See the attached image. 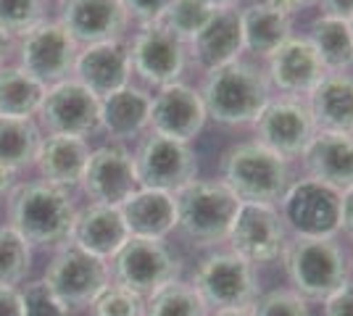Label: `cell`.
I'll list each match as a JSON object with an SVG mask.
<instances>
[{
	"instance_id": "6da1fadb",
	"label": "cell",
	"mask_w": 353,
	"mask_h": 316,
	"mask_svg": "<svg viewBox=\"0 0 353 316\" xmlns=\"http://www.w3.org/2000/svg\"><path fill=\"white\" fill-rule=\"evenodd\" d=\"M203 74L198 92L206 105V116L221 127H253L274 98L264 63L259 61L240 59Z\"/></svg>"
},
{
	"instance_id": "7a4b0ae2",
	"label": "cell",
	"mask_w": 353,
	"mask_h": 316,
	"mask_svg": "<svg viewBox=\"0 0 353 316\" xmlns=\"http://www.w3.org/2000/svg\"><path fill=\"white\" fill-rule=\"evenodd\" d=\"M240 203H272L277 206L293 185L290 161L261 145L259 140L237 143L221 156L219 177Z\"/></svg>"
},
{
	"instance_id": "3957f363",
	"label": "cell",
	"mask_w": 353,
	"mask_h": 316,
	"mask_svg": "<svg viewBox=\"0 0 353 316\" xmlns=\"http://www.w3.org/2000/svg\"><path fill=\"white\" fill-rule=\"evenodd\" d=\"M285 274L306 301L322 303L351 280L348 253L338 238H293L282 251Z\"/></svg>"
},
{
	"instance_id": "277c9868",
	"label": "cell",
	"mask_w": 353,
	"mask_h": 316,
	"mask_svg": "<svg viewBox=\"0 0 353 316\" xmlns=\"http://www.w3.org/2000/svg\"><path fill=\"white\" fill-rule=\"evenodd\" d=\"M176 200V229L198 248H214L230 238L240 209L237 196L221 180H192Z\"/></svg>"
},
{
	"instance_id": "5b68a950",
	"label": "cell",
	"mask_w": 353,
	"mask_h": 316,
	"mask_svg": "<svg viewBox=\"0 0 353 316\" xmlns=\"http://www.w3.org/2000/svg\"><path fill=\"white\" fill-rule=\"evenodd\" d=\"M8 216L11 227L30 245H61L72 238L77 211L63 190L30 182L11 196Z\"/></svg>"
},
{
	"instance_id": "8992f818",
	"label": "cell",
	"mask_w": 353,
	"mask_h": 316,
	"mask_svg": "<svg viewBox=\"0 0 353 316\" xmlns=\"http://www.w3.org/2000/svg\"><path fill=\"white\" fill-rule=\"evenodd\" d=\"M108 271L114 274L119 287H127L140 298H148L163 285L174 282L182 271V264L166 240L130 238L111 258Z\"/></svg>"
},
{
	"instance_id": "52a82bcc",
	"label": "cell",
	"mask_w": 353,
	"mask_h": 316,
	"mask_svg": "<svg viewBox=\"0 0 353 316\" xmlns=\"http://www.w3.org/2000/svg\"><path fill=\"white\" fill-rule=\"evenodd\" d=\"M192 285L208 308H243L250 306L259 293L256 266L232 251L208 253L192 274Z\"/></svg>"
},
{
	"instance_id": "ba28073f",
	"label": "cell",
	"mask_w": 353,
	"mask_h": 316,
	"mask_svg": "<svg viewBox=\"0 0 353 316\" xmlns=\"http://www.w3.org/2000/svg\"><path fill=\"white\" fill-rule=\"evenodd\" d=\"M288 232L295 238H338L340 193L316 180H293L277 203Z\"/></svg>"
},
{
	"instance_id": "9c48e42d",
	"label": "cell",
	"mask_w": 353,
	"mask_h": 316,
	"mask_svg": "<svg viewBox=\"0 0 353 316\" xmlns=\"http://www.w3.org/2000/svg\"><path fill=\"white\" fill-rule=\"evenodd\" d=\"M134 171L140 187L174 196L185 185L198 180V153L192 143L150 132L134 153Z\"/></svg>"
},
{
	"instance_id": "30bf717a",
	"label": "cell",
	"mask_w": 353,
	"mask_h": 316,
	"mask_svg": "<svg viewBox=\"0 0 353 316\" xmlns=\"http://www.w3.org/2000/svg\"><path fill=\"white\" fill-rule=\"evenodd\" d=\"M108 264L74 242L63 245L45 271V285L66 308H85L108 287Z\"/></svg>"
},
{
	"instance_id": "8fae6325",
	"label": "cell",
	"mask_w": 353,
	"mask_h": 316,
	"mask_svg": "<svg viewBox=\"0 0 353 316\" xmlns=\"http://www.w3.org/2000/svg\"><path fill=\"white\" fill-rule=\"evenodd\" d=\"M227 242L232 253L253 266L280 258L288 245V227L280 209L272 203H240Z\"/></svg>"
},
{
	"instance_id": "7c38bea8",
	"label": "cell",
	"mask_w": 353,
	"mask_h": 316,
	"mask_svg": "<svg viewBox=\"0 0 353 316\" xmlns=\"http://www.w3.org/2000/svg\"><path fill=\"white\" fill-rule=\"evenodd\" d=\"M253 132H256L253 140H259L261 145L293 161V158H301V153L309 148V143L319 129L314 124L306 101L274 95L261 111V116L256 119Z\"/></svg>"
},
{
	"instance_id": "4fadbf2b",
	"label": "cell",
	"mask_w": 353,
	"mask_h": 316,
	"mask_svg": "<svg viewBox=\"0 0 353 316\" xmlns=\"http://www.w3.org/2000/svg\"><path fill=\"white\" fill-rule=\"evenodd\" d=\"M130 50L132 72L145 85L166 87L182 82V72L188 63V45L176 40L163 24H148L134 34Z\"/></svg>"
},
{
	"instance_id": "5bb4252c",
	"label": "cell",
	"mask_w": 353,
	"mask_h": 316,
	"mask_svg": "<svg viewBox=\"0 0 353 316\" xmlns=\"http://www.w3.org/2000/svg\"><path fill=\"white\" fill-rule=\"evenodd\" d=\"M21 69L34 76L40 85H59L74 72L77 61V43L59 21H43L21 40Z\"/></svg>"
},
{
	"instance_id": "9a60e30c",
	"label": "cell",
	"mask_w": 353,
	"mask_h": 316,
	"mask_svg": "<svg viewBox=\"0 0 353 316\" xmlns=\"http://www.w3.org/2000/svg\"><path fill=\"white\" fill-rule=\"evenodd\" d=\"M37 114L50 135L85 137L101 127V98L77 79H66L45 90Z\"/></svg>"
},
{
	"instance_id": "2e32d148",
	"label": "cell",
	"mask_w": 353,
	"mask_h": 316,
	"mask_svg": "<svg viewBox=\"0 0 353 316\" xmlns=\"http://www.w3.org/2000/svg\"><path fill=\"white\" fill-rule=\"evenodd\" d=\"M206 105L201 92L185 85L174 82L166 85L156 95H150V132L182 143H192L206 127Z\"/></svg>"
},
{
	"instance_id": "e0dca14e",
	"label": "cell",
	"mask_w": 353,
	"mask_h": 316,
	"mask_svg": "<svg viewBox=\"0 0 353 316\" xmlns=\"http://www.w3.org/2000/svg\"><path fill=\"white\" fill-rule=\"evenodd\" d=\"M264 72L272 85V92L285 98H301V101H306L309 92L327 74L306 34H293L290 40H285L264 61Z\"/></svg>"
},
{
	"instance_id": "ac0fdd59",
	"label": "cell",
	"mask_w": 353,
	"mask_h": 316,
	"mask_svg": "<svg viewBox=\"0 0 353 316\" xmlns=\"http://www.w3.org/2000/svg\"><path fill=\"white\" fill-rule=\"evenodd\" d=\"M82 187L88 190L92 203L119 209L140 187L137 171H134V156L121 143H111L98 151H90Z\"/></svg>"
},
{
	"instance_id": "d6986e66",
	"label": "cell",
	"mask_w": 353,
	"mask_h": 316,
	"mask_svg": "<svg viewBox=\"0 0 353 316\" xmlns=\"http://www.w3.org/2000/svg\"><path fill=\"white\" fill-rule=\"evenodd\" d=\"M59 24L77 45L88 48L121 40L130 16L121 0H63Z\"/></svg>"
},
{
	"instance_id": "ffe728a7",
	"label": "cell",
	"mask_w": 353,
	"mask_h": 316,
	"mask_svg": "<svg viewBox=\"0 0 353 316\" xmlns=\"http://www.w3.org/2000/svg\"><path fill=\"white\" fill-rule=\"evenodd\" d=\"M74 72L79 85H85L95 98L103 101L105 95L130 85L132 76L130 50L121 40L82 48L74 61Z\"/></svg>"
},
{
	"instance_id": "44dd1931",
	"label": "cell",
	"mask_w": 353,
	"mask_h": 316,
	"mask_svg": "<svg viewBox=\"0 0 353 316\" xmlns=\"http://www.w3.org/2000/svg\"><path fill=\"white\" fill-rule=\"evenodd\" d=\"M301 164L309 180L335 187L338 193L348 190L353 187V135L316 132L301 153Z\"/></svg>"
},
{
	"instance_id": "7402d4cb",
	"label": "cell",
	"mask_w": 353,
	"mask_h": 316,
	"mask_svg": "<svg viewBox=\"0 0 353 316\" xmlns=\"http://www.w3.org/2000/svg\"><path fill=\"white\" fill-rule=\"evenodd\" d=\"M130 240L127 224L117 206L90 203L88 209L77 211L72 227V242L88 251L95 258H114L119 248Z\"/></svg>"
},
{
	"instance_id": "603a6c76",
	"label": "cell",
	"mask_w": 353,
	"mask_h": 316,
	"mask_svg": "<svg viewBox=\"0 0 353 316\" xmlns=\"http://www.w3.org/2000/svg\"><path fill=\"white\" fill-rule=\"evenodd\" d=\"M188 48H190V56L195 59V63L203 72L245 59L237 8H216V14L211 16V21L203 27V32Z\"/></svg>"
},
{
	"instance_id": "cb8c5ba5",
	"label": "cell",
	"mask_w": 353,
	"mask_h": 316,
	"mask_svg": "<svg viewBox=\"0 0 353 316\" xmlns=\"http://www.w3.org/2000/svg\"><path fill=\"white\" fill-rule=\"evenodd\" d=\"M90 161V145L85 137L50 135L43 140L34 164L43 174L45 185L59 190H74L85 180V169Z\"/></svg>"
},
{
	"instance_id": "d4e9b609",
	"label": "cell",
	"mask_w": 353,
	"mask_h": 316,
	"mask_svg": "<svg viewBox=\"0 0 353 316\" xmlns=\"http://www.w3.org/2000/svg\"><path fill=\"white\" fill-rule=\"evenodd\" d=\"M119 211H121L130 238L163 240L172 229H176V200L172 193L137 187L119 206Z\"/></svg>"
},
{
	"instance_id": "484cf974",
	"label": "cell",
	"mask_w": 353,
	"mask_h": 316,
	"mask_svg": "<svg viewBox=\"0 0 353 316\" xmlns=\"http://www.w3.org/2000/svg\"><path fill=\"white\" fill-rule=\"evenodd\" d=\"M319 132L353 135V74H324L306 98Z\"/></svg>"
},
{
	"instance_id": "4316f807",
	"label": "cell",
	"mask_w": 353,
	"mask_h": 316,
	"mask_svg": "<svg viewBox=\"0 0 353 316\" xmlns=\"http://www.w3.org/2000/svg\"><path fill=\"white\" fill-rule=\"evenodd\" d=\"M237 16H240L245 56H253L259 63H264L285 40H290L295 34L293 19L269 8L264 0H256V3L237 8Z\"/></svg>"
},
{
	"instance_id": "83f0119b",
	"label": "cell",
	"mask_w": 353,
	"mask_h": 316,
	"mask_svg": "<svg viewBox=\"0 0 353 316\" xmlns=\"http://www.w3.org/2000/svg\"><path fill=\"white\" fill-rule=\"evenodd\" d=\"M150 124V92L127 85L101 101V127L117 143L140 137Z\"/></svg>"
},
{
	"instance_id": "f1b7e54d",
	"label": "cell",
	"mask_w": 353,
	"mask_h": 316,
	"mask_svg": "<svg viewBox=\"0 0 353 316\" xmlns=\"http://www.w3.org/2000/svg\"><path fill=\"white\" fill-rule=\"evenodd\" d=\"M306 40L311 43L327 74H345L353 69V30L351 21L319 14L309 24Z\"/></svg>"
},
{
	"instance_id": "f546056e",
	"label": "cell",
	"mask_w": 353,
	"mask_h": 316,
	"mask_svg": "<svg viewBox=\"0 0 353 316\" xmlns=\"http://www.w3.org/2000/svg\"><path fill=\"white\" fill-rule=\"evenodd\" d=\"M45 90L48 87L24 69H0V116L32 119V114L40 111Z\"/></svg>"
},
{
	"instance_id": "4dcf8cb0",
	"label": "cell",
	"mask_w": 353,
	"mask_h": 316,
	"mask_svg": "<svg viewBox=\"0 0 353 316\" xmlns=\"http://www.w3.org/2000/svg\"><path fill=\"white\" fill-rule=\"evenodd\" d=\"M40 145H43V137L32 119L0 116V166L19 171L24 166L34 164Z\"/></svg>"
},
{
	"instance_id": "1f68e13d",
	"label": "cell",
	"mask_w": 353,
	"mask_h": 316,
	"mask_svg": "<svg viewBox=\"0 0 353 316\" xmlns=\"http://www.w3.org/2000/svg\"><path fill=\"white\" fill-rule=\"evenodd\" d=\"M143 316H208V306L192 282L174 280L148 295Z\"/></svg>"
},
{
	"instance_id": "d6a6232c",
	"label": "cell",
	"mask_w": 353,
	"mask_h": 316,
	"mask_svg": "<svg viewBox=\"0 0 353 316\" xmlns=\"http://www.w3.org/2000/svg\"><path fill=\"white\" fill-rule=\"evenodd\" d=\"M214 14H216V8L208 0H172V6L166 8V14L159 24H163L176 40L190 45L192 40L203 32V27L211 21Z\"/></svg>"
},
{
	"instance_id": "836d02e7",
	"label": "cell",
	"mask_w": 353,
	"mask_h": 316,
	"mask_svg": "<svg viewBox=\"0 0 353 316\" xmlns=\"http://www.w3.org/2000/svg\"><path fill=\"white\" fill-rule=\"evenodd\" d=\"M32 251L14 227H0V287H16L30 271Z\"/></svg>"
},
{
	"instance_id": "e575fe53",
	"label": "cell",
	"mask_w": 353,
	"mask_h": 316,
	"mask_svg": "<svg viewBox=\"0 0 353 316\" xmlns=\"http://www.w3.org/2000/svg\"><path fill=\"white\" fill-rule=\"evenodd\" d=\"M250 316H311L309 301L290 287H277L250 303Z\"/></svg>"
},
{
	"instance_id": "d590c367",
	"label": "cell",
	"mask_w": 353,
	"mask_h": 316,
	"mask_svg": "<svg viewBox=\"0 0 353 316\" xmlns=\"http://www.w3.org/2000/svg\"><path fill=\"white\" fill-rule=\"evenodd\" d=\"M45 0H0V27L8 34H27L43 24Z\"/></svg>"
},
{
	"instance_id": "8d00e7d4",
	"label": "cell",
	"mask_w": 353,
	"mask_h": 316,
	"mask_svg": "<svg viewBox=\"0 0 353 316\" xmlns=\"http://www.w3.org/2000/svg\"><path fill=\"white\" fill-rule=\"evenodd\" d=\"M95 316H143L145 314V298L127 287L108 285L92 303Z\"/></svg>"
},
{
	"instance_id": "74e56055",
	"label": "cell",
	"mask_w": 353,
	"mask_h": 316,
	"mask_svg": "<svg viewBox=\"0 0 353 316\" xmlns=\"http://www.w3.org/2000/svg\"><path fill=\"white\" fill-rule=\"evenodd\" d=\"M21 316H69V308L48 290L45 282H32L21 293Z\"/></svg>"
},
{
	"instance_id": "f35d334b",
	"label": "cell",
	"mask_w": 353,
	"mask_h": 316,
	"mask_svg": "<svg viewBox=\"0 0 353 316\" xmlns=\"http://www.w3.org/2000/svg\"><path fill=\"white\" fill-rule=\"evenodd\" d=\"M121 3L127 8V16L140 21V27L159 24L166 14V8L172 6V0H121Z\"/></svg>"
},
{
	"instance_id": "ab89813d",
	"label": "cell",
	"mask_w": 353,
	"mask_h": 316,
	"mask_svg": "<svg viewBox=\"0 0 353 316\" xmlns=\"http://www.w3.org/2000/svg\"><path fill=\"white\" fill-rule=\"evenodd\" d=\"M322 316H353V280L322 301Z\"/></svg>"
},
{
	"instance_id": "60d3db41",
	"label": "cell",
	"mask_w": 353,
	"mask_h": 316,
	"mask_svg": "<svg viewBox=\"0 0 353 316\" xmlns=\"http://www.w3.org/2000/svg\"><path fill=\"white\" fill-rule=\"evenodd\" d=\"M316 8L324 16H335V19H353V0H316Z\"/></svg>"
},
{
	"instance_id": "b9f144b4",
	"label": "cell",
	"mask_w": 353,
	"mask_h": 316,
	"mask_svg": "<svg viewBox=\"0 0 353 316\" xmlns=\"http://www.w3.org/2000/svg\"><path fill=\"white\" fill-rule=\"evenodd\" d=\"M269 8H274V11H280L282 16H288V19H293L298 16L301 11H306V8H314L316 6V0H264Z\"/></svg>"
},
{
	"instance_id": "7bdbcfd3",
	"label": "cell",
	"mask_w": 353,
	"mask_h": 316,
	"mask_svg": "<svg viewBox=\"0 0 353 316\" xmlns=\"http://www.w3.org/2000/svg\"><path fill=\"white\" fill-rule=\"evenodd\" d=\"M340 232L353 240V187L340 193Z\"/></svg>"
},
{
	"instance_id": "ee69618b",
	"label": "cell",
	"mask_w": 353,
	"mask_h": 316,
	"mask_svg": "<svg viewBox=\"0 0 353 316\" xmlns=\"http://www.w3.org/2000/svg\"><path fill=\"white\" fill-rule=\"evenodd\" d=\"M0 316H21V293L16 287H0Z\"/></svg>"
},
{
	"instance_id": "f6af8a7d",
	"label": "cell",
	"mask_w": 353,
	"mask_h": 316,
	"mask_svg": "<svg viewBox=\"0 0 353 316\" xmlns=\"http://www.w3.org/2000/svg\"><path fill=\"white\" fill-rule=\"evenodd\" d=\"M8 53H11V34L0 27V69H3V63L8 59Z\"/></svg>"
},
{
	"instance_id": "bcb514c9",
	"label": "cell",
	"mask_w": 353,
	"mask_h": 316,
	"mask_svg": "<svg viewBox=\"0 0 353 316\" xmlns=\"http://www.w3.org/2000/svg\"><path fill=\"white\" fill-rule=\"evenodd\" d=\"M11 185H14V171L6 169V166H0V196H3L6 190H11Z\"/></svg>"
},
{
	"instance_id": "7dc6e473",
	"label": "cell",
	"mask_w": 353,
	"mask_h": 316,
	"mask_svg": "<svg viewBox=\"0 0 353 316\" xmlns=\"http://www.w3.org/2000/svg\"><path fill=\"white\" fill-rule=\"evenodd\" d=\"M208 316H250V306H243V308H216L214 314Z\"/></svg>"
},
{
	"instance_id": "c3c4849f",
	"label": "cell",
	"mask_w": 353,
	"mask_h": 316,
	"mask_svg": "<svg viewBox=\"0 0 353 316\" xmlns=\"http://www.w3.org/2000/svg\"><path fill=\"white\" fill-rule=\"evenodd\" d=\"M214 8H237L240 0H208Z\"/></svg>"
},
{
	"instance_id": "681fc988",
	"label": "cell",
	"mask_w": 353,
	"mask_h": 316,
	"mask_svg": "<svg viewBox=\"0 0 353 316\" xmlns=\"http://www.w3.org/2000/svg\"><path fill=\"white\" fill-rule=\"evenodd\" d=\"M348 266H351V280H353V251H351V256H348Z\"/></svg>"
},
{
	"instance_id": "f907efd6",
	"label": "cell",
	"mask_w": 353,
	"mask_h": 316,
	"mask_svg": "<svg viewBox=\"0 0 353 316\" xmlns=\"http://www.w3.org/2000/svg\"><path fill=\"white\" fill-rule=\"evenodd\" d=\"M351 30H353V19H351Z\"/></svg>"
}]
</instances>
